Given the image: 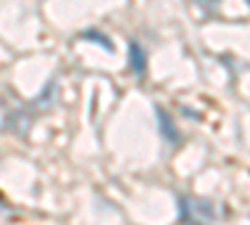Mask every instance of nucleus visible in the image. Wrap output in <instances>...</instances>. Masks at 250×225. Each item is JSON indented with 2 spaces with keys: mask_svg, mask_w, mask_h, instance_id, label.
I'll list each match as a JSON object with an SVG mask.
<instances>
[{
  "mask_svg": "<svg viewBox=\"0 0 250 225\" xmlns=\"http://www.w3.org/2000/svg\"><path fill=\"white\" fill-rule=\"evenodd\" d=\"M218 205L208 198L198 195H178V220L180 225H215L218 223Z\"/></svg>",
  "mask_w": 250,
  "mask_h": 225,
  "instance_id": "f257e3e1",
  "label": "nucleus"
},
{
  "mask_svg": "<svg viewBox=\"0 0 250 225\" xmlns=\"http://www.w3.org/2000/svg\"><path fill=\"white\" fill-rule=\"evenodd\" d=\"M33 118L20 110L18 105H10L8 100L0 95V133H18V135H25L30 128Z\"/></svg>",
  "mask_w": 250,
  "mask_h": 225,
  "instance_id": "f03ea898",
  "label": "nucleus"
},
{
  "mask_svg": "<svg viewBox=\"0 0 250 225\" xmlns=\"http://www.w3.org/2000/svg\"><path fill=\"white\" fill-rule=\"evenodd\" d=\"M155 115H158V130H160V138L165 140V143H170V145H175V143H180V130H178V125H175V120L170 118V113L165 110V108H155Z\"/></svg>",
  "mask_w": 250,
  "mask_h": 225,
  "instance_id": "7ed1b4c3",
  "label": "nucleus"
},
{
  "mask_svg": "<svg viewBox=\"0 0 250 225\" xmlns=\"http://www.w3.org/2000/svg\"><path fill=\"white\" fill-rule=\"evenodd\" d=\"M128 65H130V70L138 75V78H143L145 75V68H148V60H145V50H143V45L138 43V40H130L128 43Z\"/></svg>",
  "mask_w": 250,
  "mask_h": 225,
  "instance_id": "20e7f679",
  "label": "nucleus"
},
{
  "mask_svg": "<svg viewBox=\"0 0 250 225\" xmlns=\"http://www.w3.org/2000/svg\"><path fill=\"white\" fill-rule=\"evenodd\" d=\"M55 95H58V83H55V78H50V80H48V85H45V90L38 95L35 105H38L40 110L53 108V105H55Z\"/></svg>",
  "mask_w": 250,
  "mask_h": 225,
  "instance_id": "39448f33",
  "label": "nucleus"
},
{
  "mask_svg": "<svg viewBox=\"0 0 250 225\" xmlns=\"http://www.w3.org/2000/svg\"><path fill=\"white\" fill-rule=\"evenodd\" d=\"M78 38H83V40H90V43H98V45H103V48H105L108 53H113V43H110V40H108V35L105 33H100V30H95V28H90V30H83Z\"/></svg>",
  "mask_w": 250,
  "mask_h": 225,
  "instance_id": "423d86ee",
  "label": "nucleus"
},
{
  "mask_svg": "<svg viewBox=\"0 0 250 225\" xmlns=\"http://www.w3.org/2000/svg\"><path fill=\"white\" fill-rule=\"evenodd\" d=\"M245 3H248V5H250V0H245Z\"/></svg>",
  "mask_w": 250,
  "mask_h": 225,
  "instance_id": "0eeeda50",
  "label": "nucleus"
}]
</instances>
